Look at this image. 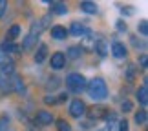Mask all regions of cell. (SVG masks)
Returning a JSON list of instances; mask_svg holds the SVG:
<instances>
[{
  "instance_id": "1",
  "label": "cell",
  "mask_w": 148,
  "mask_h": 131,
  "mask_svg": "<svg viewBox=\"0 0 148 131\" xmlns=\"http://www.w3.org/2000/svg\"><path fill=\"white\" fill-rule=\"evenodd\" d=\"M86 89H88V95L93 100H104L108 96V88H106V82L102 78H92L86 84Z\"/></svg>"
},
{
  "instance_id": "2",
  "label": "cell",
  "mask_w": 148,
  "mask_h": 131,
  "mask_svg": "<svg viewBox=\"0 0 148 131\" xmlns=\"http://www.w3.org/2000/svg\"><path fill=\"white\" fill-rule=\"evenodd\" d=\"M66 88L73 93H81V91L86 89V78L81 73H70L66 77Z\"/></svg>"
},
{
  "instance_id": "3",
  "label": "cell",
  "mask_w": 148,
  "mask_h": 131,
  "mask_svg": "<svg viewBox=\"0 0 148 131\" xmlns=\"http://www.w3.org/2000/svg\"><path fill=\"white\" fill-rule=\"evenodd\" d=\"M86 115L90 117V120H101L108 115V107L104 106H92V107H86Z\"/></svg>"
},
{
  "instance_id": "4",
  "label": "cell",
  "mask_w": 148,
  "mask_h": 131,
  "mask_svg": "<svg viewBox=\"0 0 148 131\" xmlns=\"http://www.w3.org/2000/svg\"><path fill=\"white\" fill-rule=\"evenodd\" d=\"M48 20H49V15H46V16H42L40 20H37V22H33L31 24V29H29V33L27 35H33V37H40V33L48 27Z\"/></svg>"
},
{
  "instance_id": "5",
  "label": "cell",
  "mask_w": 148,
  "mask_h": 131,
  "mask_svg": "<svg viewBox=\"0 0 148 131\" xmlns=\"http://www.w3.org/2000/svg\"><path fill=\"white\" fill-rule=\"evenodd\" d=\"M84 113H86V104H84L81 98L71 100V104H70V115L75 117V118H81Z\"/></svg>"
},
{
  "instance_id": "6",
  "label": "cell",
  "mask_w": 148,
  "mask_h": 131,
  "mask_svg": "<svg viewBox=\"0 0 148 131\" xmlns=\"http://www.w3.org/2000/svg\"><path fill=\"white\" fill-rule=\"evenodd\" d=\"M15 75V64L9 56L4 55V58L0 60V77H11Z\"/></svg>"
},
{
  "instance_id": "7",
  "label": "cell",
  "mask_w": 148,
  "mask_h": 131,
  "mask_svg": "<svg viewBox=\"0 0 148 131\" xmlns=\"http://www.w3.org/2000/svg\"><path fill=\"white\" fill-rule=\"evenodd\" d=\"M35 122H37V124H40V126H49V124H53V122H55V117L51 115L49 111L40 109V111H37V115H35Z\"/></svg>"
},
{
  "instance_id": "8",
  "label": "cell",
  "mask_w": 148,
  "mask_h": 131,
  "mask_svg": "<svg viewBox=\"0 0 148 131\" xmlns=\"http://www.w3.org/2000/svg\"><path fill=\"white\" fill-rule=\"evenodd\" d=\"M49 64L53 69H62V67L66 66V55L64 53H55V55H51V60H49Z\"/></svg>"
},
{
  "instance_id": "9",
  "label": "cell",
  "mask_w": 148,
  "mask_h": 131,
  "mask_svg": "<svg viewBox=\"0 0 148 131\" xmlns=\"http://www.w3.org/2000/svg\"><path fill=\"white\" fill-rule=\"evenodd\" d=\"M112 55L115 58H124L126 56V45L123 42H113L112 44Z\"/></svg>"
},
{
  "instance_id": "10",
  "label": "cell",
  "mask_w": 148,
  "mask_h": 131,
  "mask_svg": "<svg viewBox=\"0 0 148 131\" xmlns=\"http://www.w3.org/2000/svg\"><path fill=\"white\" fill-rule=\"evenodd\" d=\"M70 33H71L73 37H86L90 31H88L86 27H84V26L81 24V22H73L71 27H70Z\"/></svg>"
},
{
  "instance_id": "11",
  "label": "cell",
  "mask_w": 148,
  "mask_h": 131,
  "mask_svg": "<svg viewBox=\"0 0 148 131\" xmlns=\"http://www.w3.org/2000/svg\"><path fill=\"white\" fill-rule=\"evenodd\" d=\"M15 51H20V48L16 45L15 42H8V40H4L2 42V45H0V53L2 55H11V53H15Z\"/></svg>"
},
{
  "instance_id": "12",
  "label": "cell",
  "mask_w": 148,
  "mask_h": 131,
  "mask_svg": "<svg viewBox=\"0 0 148 131\" xmlns=\"http://www.w3.org/2000/svg\"><path fill=\"white\" fill-rule=\"evenodd\" d=\"M51 37H53L55 40H64L68 37V29L62 27V26H53L51 27Z\"/></svg>"
},
{
  "instance_id": "13",
  "label": "cell",
  "mask_w": 148,
  "mask_h": 131,
  "mask_svg": "<svg viewBox=\"0 0 148 131\" xmlns=\"http://www.w3.org/2000/svg\"><path fill=\"white\" fill-rule=\"evenodd\" d=\"M11 89L15 91V93H22L24 91V82H22V77L18 75H11Z\"/></svg>"
},
{
  "instance_id": "14",
  "label": "cell",
  "mask_w": 148,
  "mask_h": 131,
  "mask_svg": "<svg viewBox=\"0 0 148 131\" xmlns=\"http://www.w3.org/2000/svg\"><path fill=\"white\" fill-rule=\"evenodd\" d=\"M93 49L97 51V55H101V56H106V55H108V51H110V48H108V42L104 40V38H99V40L95 42Z\"/></svg>"
},
{
  "instance_id": "15",
  "label": "cell",
  "mask_w": 148,
  "mask_h": 131,
  "mask_svg": "<svg viewBox=\"0 0 148 131\" xmlns=\"http://www.w3.org/2000/svg\"><path fill=\"white\" fill-rule=\"evenodd\" d=\"M135 96H137V100H139V104L141 106H146L148 104V89H146V80L145 84L137 89V93H135Z\"/></svg>"
},
{
  "instance_id": "16",
  "label": "cell",
  "mask_w": 148,
  "mask_h": 131,
  "mask_svg": "<svg viewBox=\"0 0 148 131\" xmlns=\"http://www.w3.org/2000/svg\"><path fill=\"white\" fill-rule=\"evenodd\" d=\"M79 7H81V11H84V13H90V15L97 13V4H95V2H88V0H84V2L79 4Z\"/></svg>"
},
{
  "instance_id": "17",
  "label": "cell",
  "mask_w": 148,
  "mask_h": 131,
  "mask_svg": "<svg viewBox=\"0 0 148 131\" xmlns=\"http://www.w3.org/2000/svg\"><path fill=\"white\" fill-rule=\"evenodd\" d=\"M46 55H48V45L46 44H40V45H38V49H37V53H35V62H37V64L44 62Z\"/></svg>"
},
{
  "instance_id": "18",
  "label": "cell",
  "mask_w": 148,
  "mask_h": 131,
  "mask_svg": "<svg viewBox=\"0 0 148 131\" xmlns=\"http://www.w3.org/2000/svg\"><path fill=\"white\" fill-rule=\"evenodd\" d=\"M18 35H20V26H11L9 31H8V35H5V40H8V42H15Z\"/></svg>"
},
{
  "instance_id": "19",
  "label": "cell",
  "mask_w": 148,
  "mask_h": 131,
  "mask_svg": "<svg viewBox=\"0 0 148 131\" xmlns=\"http://www.w3.org/2000/svg\"><path fill=\"white\" fill-rule=\"evenodd\" d=\"M66 4H62V2H51V13H55V15H66Z\"/></svg>"
},
{
  "instance_id": "20",
  "label": "cell",
  "mask_w": 148,
  "mask_h": 131,
  "mask_svg": "<svg viewBox=\"0 0 148 131\" xmlns=\"http://www.w3.org/2000/svg\"><path fill=\"white\" fill-rule=\"evenodd\" d=\"M134 120L137 126H145L146 120H148V115H146V111L145 109H139L137 113H135V117H134Z\"/></svg>"
},
{
  "instance_id": "21",
  "label": "cell",
  "mask_w": 148,
  "mask_h": 131,
  "mask_svg": "<svg viewBox=\"0 0 148 131\" xmlns=\"http://www.w3.org/2000/svg\"><path fill=\"white\" fill-rule=\"evenodd\" d=\"M37 40L38 38L37 37H33V35H27L26 38H24V42H22V49H31V48H35V44H37Z\"/></svg>"
},
{
  "instance_id": "22",
  "label": "cell",
  "mask_w": 148,
  "mask_h": 131,
  "mask_svg": "<svg viewBox=\"0 0 148 131\" xmlns=\"http://www.w3.org/2000/svg\"><path fill=\"white\" fill-rule=\"evenodd\" d=\"M81 53H82V48H77V45H71V48L68 49V56H70V58H79Z\"/></svg>"
},
{
  "instance_id": "23",
  "label": "cell",
  "mask_w": 148,
  "mask_h": 131,
  "mask_svg": "<svg viewBox=\"0 0 148 131\" xmlns=\"http://www.w3.org/2000/svg\"><path fill=\"white\" fill-rule=\"evenodd\" d=\"M55 126H57V131H71V126L66 120H62V118H60V120H57Z\"/></svg>"
},
{
  "instance_id": "24",
  "label": "cell",
  "mask_w": 148,
  "mask_h": 131,
  "mask_svg": "<svg viewBox=\"0 0 148 131\" xmlns=\"http://www.w3.org/2000/svg\"><path fill=\"white\" fill-rule=\"evenodd\" d=\"M104 118H106V122H108V129H112L113 128V122L117 120V115H115V113H108Z\"/></svg>"
},
{
  "instance_id": "25",
  "label": "cell",
  "mask_w": 148,
  "mask_h": 131,
  "mask_svg": "<svg viewBox=\"0 0 148 131\" xmlns=\"http://www.w3.org/2000/svg\"><path fill=\"white\" fill-rule=\"evenodd\" d=\"M44 104L53 106V104H59V102H57V96L55 95H46V96H44Z\"/></svg>"
},
{
  "instance_id": "26",
  "label": "cell",
  "mask_w": 148,
  "mask_h": 131,
  "mask_svg": "<svg viewBox=\"0 0 148 131\" xmlns=\"http://www.w3.org/2000/svg\"><path fill=\"white\" fill-rule=\"evenodd\" d=\"M121 107H123V111L124 113H130V111H134V104L130 100H124L123 104H121Z\"/></svg>"
},
{
  "instance_id": "27",
  "label": "cell",
  "mask_w": 148,
  "mask_h": 131,
  "mask_svg": "<svg viewBox=\"0 0 148 131\" xmlns=\"http://www.w3.org/2000/svg\"><path fill=\"white\" fill-rule=\"evenodd\" d=\"M139 33H141L143 37H146V35H148V24H146V20L139 22Z\"/></svg>"
},
{
  "instance_id": "28",
  "label": "cell",
  "mask_w": 148,
  "mask_h": 131,
  "mask_svg": "<svg viewBox=\"0 0 148 131\" xmlns=\"http://www.w3.org/2000/svg\"><path fill=\"white\" fill-rule=\"evenodd\" d=\"M117 131H130L128 120H121V122H119V129H117Z\"/></svg>"
},
{
  "instance_id": "29",
  "label": "cell",
  "mask_w": 148,
  "mask_h": 131,
  "mask_svg": "<svg viewBox=\"0 0 148 131\" xmlns=\"http://www.w3.org/2000/svg\"><path fill=\"white\" fill-rule=\"evenodd\" d=\"M5 7H8V2H5V0H0V18H2V15L5 13Z\"/></svg>"
},
{
  "instance_id": "30",
  "label": "cell",
  "mask_w": 148,
  "mask_h": 131,
  "mask_svg": "<svg viewBox=\"0 0 148 131\" xmlns=\"http://www.w3.org/2000/svg\"><path fill=\"white\" fill-rule=\"evenodd\" d=\"M139 64H141V67H143V69H146V55H145V53L141 55V58H139Z\"/></svg>"
},
{
  "instance_id": "31",
  "label": "cell",
  "mask_w": 148,
  "mask_h": 131,
  "mask_svg": "<svg viewBox=\"0 0 148 131\" xmlns=\"http://www.w3.org/2000/svg\"><path fill=\"white\" fill-rule=\"evenodd\" d=\"M117 29H119V31H126V24H124L123 20H119V22H117Z\"/></svg>"
},
{
  "instance_id": "32",
  "label": "cell",
  "mask_w": 148,
  "mask_h": 131,
  "mask_svg": "<svg viewBox=\"0 0 148 131\" xmlns=\"http://www.w3.org/2000/svg\"><path fill=\"white\" fill-rule=\"evenodd\" d=\"M0 131H8V122L0 118Z\"/></svg>"
},
{
  "instance_id": "33",
  "label": "cell",
  "mask_w": 148,
  "mask_h": 131,
  "mask_svg": "<svg viewBox=\"0 0 148 131\" xmlns=\"http://www.w3.org/2000/svg\"><path fill=\"white\" fill-rule=\"evenodd\" d=\"M128 78H130V80L134 78V66H130V67H128Z\"/></svg>"
},
{
  "instance_id": "34",
  "label": "cell",
  "mask_w": 148,
  "mask_h": 131,
  "mask_svg": "<svg viewBox=\"0 0 148 131\" xmlns=\"http://www.w3.org/2000/svg\"><path fill=\"white\" fill-rule=\"evenodd\" d=\"M2 58H4V55H2V53H0V60H2Z\"/></svg>"
}]
</instances>
